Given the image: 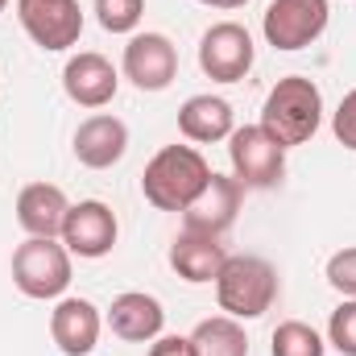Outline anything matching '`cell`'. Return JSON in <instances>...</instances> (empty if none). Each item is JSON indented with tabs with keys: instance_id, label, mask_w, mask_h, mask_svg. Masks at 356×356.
<instances>
[{
	"instance_id": "cell-1",
	"label": "cell",
	"mask_w": 356,
	"mask_h": 356,
	"mask_svg": "<svg viewBox=\"0 0 356 356\" xmlns=\"http://www.w3.org/2000/svg\"><path fill=\"white\" fill-rule=\"evenodd\" d=\"M323 124V91L315 88V79L307 75H286L269 88L266 104H261V129L282 145H307Z\"/></svg>"
},
{
	"instance_id": "cell-2",
	"label": "cell",
	"mask_w": 356,
	"mask_h": 356,
	"mask_svg": "<svg viewBox=\"0 0 356 356\" xmlns=\"http://www.w3.org/2000/svg\"><path fill=\"white\" fill-rule=\"evenodd\" d=\"M211 166L195 145H166L149 158L141 175V195L158 211H186L191 199L207 186Z\"/></svg>"
},
{
	"instance_id": "cell-3",
	"label": "cell",
	"mask_w": 356,
	"mask_h": 356,
	"mask_svg": "<svg viewBox=\"0 0 356 356\" xmlns=\"http://www.w3.org/2000/svg\"><path fill=\"white\" fill-rule=\"evenodd\" d=\"M277 298V269L269 266L266 257L253 253H228V261L216 277V302L224 315L232 319H261Z\"/></svg>"
},
{
	"instance_id": "cell-4",
	"label": "cell",
	"mask_w": 356,
	"mask_h": 356,
	"mask_svg": "<svg viewBox=\"0 0 356 356\" xmlns=\"http://www.w3.org/2000/svg\"><path fill=\"white\" fill-rule=\"evenodd\" d=\"M13 286L25 298L50 302L63 298L71 286V253L54 236H25L13 249Z\"/></svg>"
},
{
	"instance_id": "cell-5",
	"label": "cell",
	"mask_w": 356,
	"mask_h": 356,
	"mask_svg": "<svg viewBox=\"0 0 356 356\" xmlns=\"http://www.w3.org/2000/svg\"><path fill=\"white\" fill-rule=\"evenodd\" d=\"M228 162H232V178L245 191L277 186L282 175H286V149L269 137L261 124L232 129V137H228Z\"/></svg>"
},
{
	"instance_id": "cell-6",
	"label": "cell",
	"mask_w": 356,
	"mask_h": 356,
	"mask_svg": "<svg viewBox=\"0 0 356 356\" xmlns=\"http://www.w3.org/2000/svg\"><path fill=\"white\" fill-rule=\"evenodd\" d=\"M332 17L327 0H269L266 17H261V33L273 50H307L311 42L323 38Z\"/></svg>"
},
{
	"instance_id": "cell-7",
	"label": "cell",
	"mask_w": 356,
	"mask_h": 356,
	"mask_svg": "<svg viewBox=\"0 0 356 356\" xmlns=\"http://www.w3.org/2000/svg\"><path fill=\"white\" fill-rule=\"evenodd\" d=\"M17 21L33 46L58 54L79 46L83 38V8L79 0H17Z\"/></svg>"
},
{
	"instance_id": "cell-8",
	"label": "cell",
	"mask_w": 356,
	"mask_h": 356,
	"mask_svg": "<svg viewBox=\"0 0 356 356\" xmlns=\"http://www.w3.org/2000/svg\"><path fill=\"white\" fill-rule=\"evenodd\" d=\"M253 38L245 25L236 21H216L203 38H199V67L207 79L216 83H241L249 71H253Z\"/></svg>"
},
{
	"instance_id": "cell-9",
	"label": "cell",
	"mask_w": 356,
	"mask_h": 356,
	"mask_svg": "<svg viewBox=\"0 0 356 356\" xmlns=\"http://www.w3.org/2000/svg\"><path fill=\"white\" fill-rule=\"evenodd\" d=\"M116 236H120V224H116L112 207L99 203V199H79V203H71L58 241L67 245L71 257L95 261V257H108V253H112Z\"/></svg>"
},
{
	"instance_id": "cell-10",
	"label": "cell",
	"mask_w": 356,
	"mask_h": 356,
	"mask_svg": "<svg viewBox=\"0 0 356 356\" xmlns=\"http://www.w3.org/2000/svg\"><path fill=\"white\" fill-rule=\"evenodd\" d=\"M124 79L141 91H166L178 79V46L166 33H133L124 46Z\"/></svg>"
},
{
	"instance_id": "cell-11",
	"label": "cell",
	"mask_w": 356,
	"mask_h": 356,
	"mask_svg": "<svg viewBox=\"0 0 356 356\" xmlns=\"http://www.w3.org/2000/svg\"><path fill=\"white\" fill-rule=\"evenodd\" d=\"M241 199H245V186L232 175H216L207 178V186L191 199V207L182 211V228L191 232H207V236H224L232 224H236V211H241Z\"/></svg>"
},
{
	"instance_id": "cell-12",
	"label": "cell",
	"mask_w": 356,
	"mask_h": 356,
	"mask_svg": "<svg viewBox=\"0 0 356 356\" xmlns=\"http://www.w3.org/2000/svg\"><path fill=\"white\" fill-rule=\"evenodd\" d=\"M116 88H120V75H116V67L104 58V54H95V50H79V54H71L67 58V67H63V91L71 95V104H79V108H108L112 99H116Z\"/></svg>"
},
{
	"instance_id": "cell-13",
	"label": "cell",
	"mask_w": 356,
	"mask_h": 356,
	"mask_svg": "<svg viewBox=\"0 0 356 356\" xmlns=\"http://www.w3.org/2000/svg\"><path fill=\"white\" fill-rule=\"evenodd\" d=\"M99 332H104V315L91 298H58L54 311H50V336L58 344L63 356H88L99 344Z\"/></svg>"
},
{
	"instance_id": "cell-14",
	"label": "cell",
	"mask_w": 356,
	"mask_h": 356,
	"mask_svg": "<svg viewBox=\"0 0 356 356\" xmlns=\"http://www.w3.org/2000/svg\"><path fill=\"white\" fill-rule=\"evenodd\" d=\"M108 327H112V336L124 340V344H154V340L162 336V327H166V311H162V302H158L154 294H145V290H124V294H116L112 307H108Z\"/></svg>"
},
{
	"instance_id": "cell-15",
	"label": "cell",
	"mask_w": 356,
	"mask_h": 356,
	"mask_svg": "<svg viewBox=\"0 0 356 356\" xmlns=\"http://www.w3.org/2000/svg\"><path fill=\"white\" fill-rule=\"evenodd\" d=\"M129 154V124L112 112H95L75 129V158L88 170H112Z\"/></svg>"
},
{
	"instance_id": "cell-16",
	"label": "cell",
	"mask_w": 356,
	"mask_h": 356,
	"mask_svg": "<svg viewBox=\"0 0 356 356\" xmlns=\"http://www.w3.org/2000/svg\"><path fill=\"white\" fill-rule=\"evenodd\" d=\"M228 261V249H224V236H207V232H191L182 228L170 245V269H175L182 282L191 286H203V282H216L220 269Z\"/></svg>"
},
{
	"instance_id": "cell-17",
	"label": "cell",
	"mask_w": 356,
	"mask_h": 356,
	"mask_svg": "<svg viewBox=\"0 0 356 356\" xmlns=\"http://www.w3.org/2000/svg\"><path fill=\"white\" fill-rule=\"evenodd\" d=\"M67 211H71V199L54 182H29L17 195V224L29 236H54L58 241L63 224H67Z\"/></svg>"
},
{
	"instance_id": "cell-18",
	"label": "cell",
	"mask_w": 356,
	"mask_h": 356,
	"mask_svg": "<svg viewBox=\"0 0 356 356\" xmlns=\"http://www.w3.org/2000/svg\"><path fill=\"white\" fill-rule=\"evenodd\" d=\"M236 129V112L224 95H191L182 108H178V133L195 145H216V141H228Z\"/></svg>"
},
{
	"instance_id": "cell-19",
	"label": "cell",
	"mask_w": 356,
	"mask_h": 356,
	"mask_svg": "<svg viewBox=\"0 0 356 356\" xmlns=\"http://www.w3.org/2000/svg\"><path fill=\"white\" fill-rule=\"evenodd\" d=\"M195 356H249V336L245 323L232 315H211L191 332Z\"/></svg>"
},
{
	"instance_id": "cell-20",
	"label": "cell",
	"mask_w": 356,
	"mask_h": 356,
	"mask_svg": "<svg viewBox=\"0 0 356 356\" xmlns=\"http://www.w3.org/2000/svg\"><path fill=\"white\" fill-rule=\"evenodd\" d=\"M323 353H327V344H323V336H319L311 323H302V319H286V323L273 327L269 356H323Z\"/></svg>"
},
{
	"instance_id": "cell-21",
	"label": "cell",
	"mask_w": 356,
	"mask_h": 356,
	"mask_svg": "<svg viewBox=\"0 0 356 356\" xmlns=\"http://www.w3.org/2000/svg\"><path fill=\"white\" fill-rule=\"evenodd\" d=\"M145 17V0H95V21L108 33H133Z\"/></svg>"
},
{
	"instance_id": "cell-22",
	"label": "cell",
	"mask_w": 356,
	"mask_h": 356,
	"mask_svg": "<svg viewBox=\"0 0 356 356\" xmlns=\"http://www.w3.org/2000/svg\"><path fill=\"white\" fill-rule=\"evenodd\" d=\"M327 344L344 356H356V298H344L327 319Z\"/></svg>"
},
{
	"instance_id": "cell-23",
	"label": "cell",
	"mask_w": 356,
	"mask_h": 356,
	"mask_svg": "<svg viewBox=\"0 0 356 356\" xmlns=\"http://www.w3.org/2000/svg\"><path fill=\"white\" fill-rule=\"evenodd\" d=\"M327 282H332V290H340L344 298H356V245L332 253V261H327Z\"/></svg>"
},
{
	"instance_id": "cell-24",
	"label": "cell",
	"mask_w": 356,
	"mask_h": 356,
	"mask_svg": "<svg viewBox=\"0 0 356 356\" xmlns=\"http://www.w3.org/2000/svg\"><path fill=\"white\" fill-rule=\"evenodd\" d=\"M332 133H336V141L344 145V149H353L356 154V88L340 99V108L332 112Z\"/></svg>"
},
{
	"instance_id": "cell-25",
	"label": "cell",
	"mask_w": 356,
	"mask_h": 356,
	"mask_svg": "<svg viewBox=\"0 0 356 356\" xmlns=\"http://www.w3.org/2000/svg\"><path fill=\"white\" fill-rule=\"evenodd\" d=\"M149 356H195L191 336H158L149 344Z\"/></svg>"
},
{
	"instance_id": "cell-26",
	"label": "cell",
	"mask_w": 356,
	"mask_h": 356,
	"mask_svg": "<svg viewBox=\"0 0 356 356\" xmlns=\"http://www.w3.org/2000/svg\"><path fill=\"white\" fill-rule=\"evenodd\" d=\"M199 4H207V8H224V13H232V8H245L249 0H199Z\"/></svg>"
},
{
	"instance_id": "cell-27",
	"label": "cell",
	"mask_w": 356,
	"mask_h": 356,
	"mask_svg": "<svg viewBox=\"0 0 356 356\" xmlns=\"http://www.w3.org/2000/svg\"><path fill=\"white\" fill-rule=\"evenodd\" d=\"M4 8H8V0H0V13H4Z\"/></svg>"
}]
</instances>
